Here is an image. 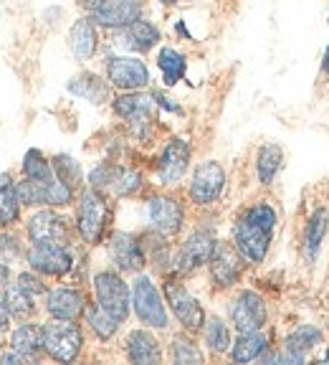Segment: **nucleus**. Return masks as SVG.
Instances as JSON below:
<instances>
[{"label": "nucleus", "instance_id": "nucleus-8", "mask_svg": "<svg viewBox=\"0 0 329 365\" xmlns=\"http://www.w3.org/2000/svg\"><path fill=\"white\" fill-rule=\"evenodd\" d=\"M216 244H218V239L210 228H195L193 234L185 239V244L180 246V251H177L175 272L180 274V277L198 272L200 267H205V264L210 262Z\"/></svg>", "mask_w": 329, "mask_h": 365}, {"label": "nucleus", "instance_id": "nucleus-18", "mask_svg": "<svg viewBox=\"0 0 329 365\" xmlns=\"http://www.w3.org/2000/svg\"><path fill=\"white\" fill-rule=\"evenodd\" d=\"M190 145L180 137H172L170 143L164 145L162 155L157 160V178L162 185H175V182L182 180V175L187 173V165H190Z\"/></svg>", "mask_w": 329, "mask_h": 365}, {"label": "nucleus", "instance_id": "nucleus-27", "mask_svg": "<svg viewBox=\"0 0 329 365\" xmlns=\"http://www.w3.org/2000/svg\"><path fill=\"white\" fill-rule=\"evenodd\" d=\"M21 205L18 182H13L11 173H0V223H16L21 218Z\"/></svg>", "mask_w": 329, "mask_h": 365}, {"label": "nucleus", "instance_id": "nucleus-4", "mask_svg": "<svg viewBox=\"0 0 329 365\" xmlns=\"http://www.w3.org/2000/svg\"><path fill=\"white\" fill-rule=\"evenodd\" d=\"M132 309H135L137 319L145 327H152V330H164L167 322H170L167 319V307H164V299L160 294L157 284L150 277H145V274H140L132 282Z\"/></svg>", "mask_w": 329, "mask_h": 365}, {"label": "nucleus", "instance_id": "nucleus-3", "mask_svg": "<svg viewBox=\"0 0 329 365\" xmlns=\"http://www.w3.org/2000/svg\"><path fill=\"white\" fill-rule=\"evenodd\" d=\"M109 218H112V208L109 200L102 190H84L76 203V231H79L81 241L89 246L99 244L107 234Z\"/></svg>", "mask_w": 329, "mask_h": 365}, {"label": "nucleus", "instance_id": "nucleus-7", "mask_svg": "<svg viewBox=\"0 0 329 365\" xmlns=\"http://www.w3.org/2000/svg\"><path fill=\"white\" fill-rule=\"evenodd\" d=\"M164 299L170 304L172 314L177 317V322L182 325L185 332H200L205 325V309L203 304L195 299L190 292L185 289V284H180L177 279L164 282Z\"/></svg>", "mask_w": 329, "mask_h": 365}, {"label": "nucleus", "instance_id": "nucleus-15", "mask_svg": "<svg viewBox=\"0 0 329 365\" xmlns=\"http://www.w3.org/2000/svg\"><path fill=\"white\" fill-rule=\"evenodd\" d=\"M89 16L99 29L120 31L130 23L145 18V6L142 0H104L102 6Z\"/></svg>", "mask_w": 329, "mask_h": 365}, {"label": "nucleus", "instance_id": "nucleus-46", "mask_svg": "<svg viewBox=\"0 0 329 365\" xmlns=\"http://www.w3.org/2000/svg\"><path fill=\"white\" fill-rule=\"evenodd\" d=\"M157 3H162V6H177V3H182V0H157Z\"/></svg>", "mask_w": 329, "mask_h": 365}, {"label": "nucleus", "instance_id": "nucleus-22", "mask_svg": "<svg viewBox=\"0 0 329 365\" xmlns=\"http://www.w3.org/2000/svg\"><path fill=\"white\" fill-rule=\"evenodd\" d=\"M66 89L79 99H86L91 104H104L112 99V84L107 81V76H99L94 71H81L74 79L68 81Z\"/></svg>", "mask_w": 329, "mask_h": 365}, {"label": "nucleus", "instance_id": "nucleus-10", "mask_svg": "<svg viewBox=\"0 0 329 365\" xmlns=\"http://www.w3.org/2000/svg\"><path fill=\"white\" fill-rule=\"evenodd\" d=\"M109 259L122 274H140L147 264V251L142 246V239L127 231H114L109 234Z\"/></svg>", "mask_w": 329, "mask_h": 365}, {"label": "nucleus", "instance_id": "nucleus-1", "mask_svg": "<svg viewBox=\"0 0 329 365\" xmlns=\"http://www.w3.org/2000/svg\"><path fill=\"white\" fill-rule=\"evenodd\" d=\"M276 211L268 203H256L246 208L244 216L233 226V246L239 249L244 262L263 264L276 231Z\"/></svg>", "mask_w": 329, "mask_h": 365}, {"label": "nucleus", "instance_id": "nucleus-33", "mask_svg": "<svg viewBox=\"0 0 329 365\" xmlns=\"http://www.w3.org/2000/svg\"><path fill=\"white\" fill-rule=\"evenodd\" d=\"M3 299L8 302L11 314H16V317H21V319L31 317V314L36 312V294H31L28 289H23L18 282H16V284L6 287V294H3Z\"/></svg>", "mask_w": 329, "mask_h": 365}, {"label": "nucleus", "instance_id": "nucleus-45", "mask_svg": "<svg viewBox=\"0 0 329 365\" xmlns=\"http://www.w3.org/2000/svg\"><path fill=\"white\" fill-rule=\"evenodd\" d=\"M322 74L329 76V46L324 48V56H322Z\"/></svg>", "mask_w": 329, "mask_h": 365}, {"label": "nucleus", "instance_id": "nucleus-19", "mask_svg": "<svg viewBox=\"0 0 329 365\" xmlns=\"http://www.w3.org/2000/svg\"><path fill=\"white\" fill-rule=\"evenodd\" d=\"M28 239L31 244H68L71 226L58 213L38 211L28 218Z\"/></svg>", "mask_w": 329, "mask_h": 365}, {"label": "nucleus", "instance_id": "nucleus-40", "mask_svg": "<svg viewBox=\"0 0 329 365\" xmlns=\"http://www.w3.org/2000/svg\"><path fill=\"white\" fill-rule=\"evenodd\" d=\"M18 284L23 287V289H28L31 294H46V284H43V279L41 277H36L33 272H21L18 274Z\"/></svg>", "mask_w": 329, "mask_h": 365}, {"label": "nucleus", "instance_id": "nucleus-14", "mask_svg": "<svg viewBox=\"0 0 329 365\" xmlns=\"http://www.w3.org/2000/svg\"><path fill=\"white\" fill-rule=\"evenodd\" d=\"M145 213H147L150 228L162 236H175L185 223V208L172 195H152Z\"/></svg>", "mask_w": 329, "mask_h": 365}, {"label": "nucleus", "instance_id": "nucleus-16", "mask_svg": "<svg viewBox=\"0 0 329 365\" xmlns=\"http://www.w3.org/2000/svg\"><path fill=\"white\" fill-rule=\"evenodd\" d=\"M210 277L216 282V287L228 289L236 282L241 279V272H244V257L239 254V249L228 241H218L216 249H213V257L208 262Z\"/></svg>", "mask_w": 329, "mask_h": 365}, {"label": "nucleus", "instance_id": "nucleus-30", "mask_svg": "<svg viewBox=\"0 0 329 365\" xmlns=\"http://www.w3.org/2000/svg\"><path fill=\"white\" fill-rule=\"evenodd\" d=\"M324 340V332L319 330L317 325H309V322H304V325H296L294 330L286 335L284 340V348L294 350V353H301V355H307L312 353L314 348H319Z\"/></svg>", "mask_w": 329, "mask_h": 365}, {"label": "nucleus", "instance_id": "nucleus-42", "mask_svg": "<svg viewBox=\"0 0 329 365\" xmlns=\"http://www.w3.org/2000/svg\"><path fill=\"white\" fill-rule=\"evenodd\" d=\"M11 309H8V302L0 297V330H8V325H11Z\"/></svg>", "mask_w": 329, "mask_h": 365}, {"label": "nucleus", "instance_id": "nucleus-25", "mask_svg": "<svg viewBox=\"0 0 329 365\" xmlns=\"http://www.w3.org/2000/svg\"><path fill=\"white\" fill-rule=\"evenodd\" d=\"M268 350V337L258 332H239V340L231 345V360L233 363H254L261 360L263 353Z\"/></svg>", "mask_w": 329, "mask_h": 365}, {"label": "nucleus", "instance_id": "nucleus-11", "mask_svg": "<svg viewBox=\"0 0 329 365\" xmlns=\"http://www.w3.org/2000/svg\"><path fill=\"white\" fill-rule=\"evenodd\" d=\"M268 322V309L261 294L244 289L231 302V325L236 332H258Z\"/></svg>", "mask_w": 329, "mask_h": 365}, {"label": "nucleus", "instance_id": "nucleus-21", "mask_svg": "<svg viewBox=\"0 0 329 365\" xmlns=\"http://www.w3.org/2000/svg\"><path fill=\"white\" fill-rule=\"evenodd\" d=\"M68 46L76 61L86 63L97 56L99 51V26L91 21V16L76 18L71 31H68Z\"/></svg>", "mask_w": 329, "mask_h": 365}, {"label": "nucleus", "instance_id": "nucleus-6", "mask_svg": "<svg viewBox=\"0 0 329 365\" xmlns=\"http://www.w3.org/2000/svg\"><path fill=\"white\" fill-rule=\"evenodd\" d=\"M104 76L107 81L120 91H142L150 86L152 76H150V68L142 58L137 56H107L104 61Z\"/></svg>", "mask_w": 329, "mask_h": 365}, {"label": "nucleus", "instance_id": "nucleus-47", "mask_svg": "<svg viewBox=\"0 0 329 365\" xmlns=\"http://www.w3.org/2000/svg\"><path fill=\"white\" fill-rule=\"evenodd\" d=\"M322 363H329V345H327V353L322 355Z\"/></svg>", "mask_w": 329, "mask_h": 365}, {"label": "nucleus", "instance_id": "nucleus-29", "mask_svg": "<svg viewBox=\"0 0 329 365\" xmlns=\"http://www.w3.org/2000/svg\"><path fill=\"white\" fill-rule=\"evenodd\" d=\"M203 340H205V348L210 350L213 355H226L231 350V330L228 325L223 322L218 314H210L205 317V325H203Z\"/></svg>", "mask_w": 329, "mask_h": 365}, {"label": "nucleus", "instance_id": "nucleus-24", "mask_svg": "<svg viewBox=\"0 0 329 365\" xmlns=\"http://www.w3.org/2000/svg\"><path fill=\"white\" fill-rule=\"evenodd\" d=\"M327 228H329L327 211H324V208H314L307 226H304V241H301V254H304L307 264H314L319 259V251H322Z\"/></svg>", "mask_w": 329, "mask_h": 365}, {"label": "nucleus", "instance_id": "nucleus-38", "mask_svg": "<svg viewBox=\"0 0 329 365\" xmlns=\"http://www.w3.org/2000/svg\"><path fill=\"white\" fill-rule=\"evenodd\" d=\"M114 173H117V165H114V163H102V165H97L89 173V188L107 193V190L112 188Z\"/></svg>", "mask_w": 329, "mask_h": 365}, {"label": "nucleus", "instance_id": "nucleus-17", "mask_svg": "<svg viewBox=\"0 0 329 365\" xmlns=\"http://www.w3.org/2000/svg\"><path fill=\"white\" fill-rule=\"evenodd\" d=\"M160 41H162V34H160L157 26L152 21H147V18H140V21L130 23V26L120 29L117 36H114V43L127 53H147L152 51Z\"/></svg>", "mask_w": 329, "mask_h": 365}, {"label": "nucleus", "instance_id": "nucleus-9", "mask_svg": "<svg viewBox=\"0 0 329 365\" xmlns=\"http://www.w3.org/2000/svg\"><path fill=\"white\" fill-rule=\"evenodd\" d=\"M155 107H157V104H155V99H152V91L145 94V89L142 91H125V94H120V97L112 102L114 114L122 117L125 122H130L137 137H142L145 132L150 130Z\"/></svg>", "mask_w": 329, "mask_h": 365}, {"label": "nucleus", "instance_id": "nucleus-2", "mask_svg": "<svg viewBox=\"0 0 329 365\" xmlns=\"http://www.w3.org/2000/svg\"><path fill=\"white\" fill-rule=\"evenodd\" d=\"M84 348V332L76 319H53L41 325V350L51 360L71 363Z\"/></svg>", "mask_w": 329, "mask_h": 365}, {"label": "nucleus", "instance_id": "nucleus-32", "mask_svg": "<svg viewBox=\"0 0 329 365\" xmlns=\"http://www.w3.org/2000/svg\"><path fill=\"white\" fill-rule=\"evenodd\" d=\"M84 317H86V325L91 327V332L99 337L102 342H107V340H112L117 332H120V325L122 322H117V319L112 317L109 312H104L99 304H86V312H84Z\"/></svg>", "mask_w": 329, "mask_h": 365}, {"label": "nucleus", "instance_id": "nucleus-31", "mask_svg": "<svg viewBox=\"0 0 329 365\" xmlns=\"http://www.w3.org/2000/svg\"><path fill=\"white\" fill-rule=\"evenodd\" d=\"M11 348L21 353L26 360H33L41 353V327L36 322H23L21 327L13 330Z\"/></svg>", "mask_w": 329, "mask_h": 365}, {"label": "nucleus", "instance_id": "nucleus-28", "mask_svg": "<svg viewBox=\"0 0 329 365\" xmlns=\"http://www.w3.org/2000/svg\"><path fill=\"white\" fill-rule=\"evenodd\" d=\"M281 163H284V150L273 143L263 145L258 150V155H256V175H258V182L261 185H271L276 180L278 170H281Z\"/></svg>", "mask_w": 329, "mask_h": 365}, {"label": "nucleus", "instance_id": "nucleus-49", "mask_svg": "<svg viewBox=\"0 0 329 365\" xmlns=\"http://www.w3.org/2000/svg\"><path fill=\"white\" fill-rule=\"evenodd\" d=\"M0 18H3V16H0Z\"/></svg>", "mask_w": 329, "mask_h": 365}, {"label": "nucleus", "instance_id": "nucleus-36", "mask_svg": "<svg viewBox=\"0 0 329 365\" xmlns=\"http://www.w3.org/2000/svg\"><path fill=\"white\" fill-rule=\"evenodd\" d=\"M170 358H172V363H177V365H185V363H203V353L198 350V345H195L193 340H187L185 335L172 337Z\"/></svg>", "mask_w": 329, "mask_h": 365}, {"label": "nucleus", "instance_id": "nucleus-35", "mask_svg": "<svg viewBox=\"0 0 329 365\" xmlns=\"http://www.w3.org/2000/svg\"><path fill=\"white\" fill-rule=\"evenodd\" d=\"M23 175L33 178V180H53L56 173H53V165L48 163V158L33 148L23 155Z\"/></svg>", "mask_w": 329, "mask_h": 365}, {"label": "nucleus", "instance_id": "nucleus-41", "mask_svg": "<svg viewBox=\"0 0 329 365\" xmlns=\"http://www.w3.org/2000/svg\"><path fill=\"white\" fill-rule=\"evenodd\" d=\"M152 99H155V104H157V107L167 109V112H172V114H182V107H180V104H177L172 97H167L164 91H152Z\"/></svg>", "mask_w": 329, "mask_h": 365}, {"label": "nucleus", "instance_id": "nucleus-39", "mask_svg": "<svg viewBox=\"0 0 329 365\" xmlns=\"http://www.w3.org/2000/svg\"><path fill=\"white\" fill-rule=\"evenodd\" d=\"M23 254V246L18 241V236L13 234H3L0 236V257L6 259V264H11L13 259H18Z\"/></svg>", "mask_w": 329, "mask_h": 365}, {"label": "nucleus", "instance_id": "nucleus-48", "mask_svg": "<svg viewBox=\"0 0 329 365\" xmlns=\"http://www.w3.org/2000/svg\"><path fill=\"white\" fill-rule=\"evenodd\" d=\"M327 23H329V13H327Z\"/></svg>", "mask_w": 329, "mask_h": 365}, {"label": "nucleus", "instance_id": "nucleus-26", "mask_svg": "<svg viewBox=\"0 0 329 365\" xmlns=\"http://www.w3.org/2000/svg\"><path fill=\"white\" fill-rule=\"evenodd\" d=\"M157 68L162 71L164 86H175L177 81L185 79L187 71V56L172 46H162L157 51Z\"/></svg>", "mask_w": 329, "mask_h": 365}, {"label": "nucleus", "instance_id": "nucleus-5", "mask_svg": "<svg viewBox=\"0 0 329 365\" xmlns=\"http://www.w3.org/2000/svg\"><path fill=\"white\" fill-rule=\"evenodd\" d=\"M94 294L104 312L112 314L117 322H127L132 307V289L120 272H99L94 277Z\"/></svg>", "mask_w": 329, "mask_h": 365}, {"label": "nucleus", "instance_id": "nucleus-44", "mask_svg": "<svg viewBox=\"0 0 329 365\" xmlns=\"http://www.w3.org/2000/svg\"><path fill=\"white\" fill-rule=\"evenodd\" d=\"M8 277H11V267H8V264H0V287L8 284Z\"/></svg>", "mask_w": 329, "mask_h": 365}, {"label": "nucleus", "instance_id": "nucleus-13", "mask_svg": "<svg viewBox=\"0 0 329 365\" xmlns=\"http://www.w3.org/2000/svg\"><path fill=\"white\" fill-rule=\"evenodd\" d=\"M226 188V170L216 160H205L193 170L190 178V200L195 205H210L216 203Z\"/></svg>", "mask_w": 329, "mask_h": 365}, {"label": "nucleus", "instance_id": "nucleus-23", "mask_svg": "<svg viewBox=\"0 0 329 365\" xmlns=\"http://www.w3.org/2000/svg\"><path fill=\"white\" fill-rule=\"evenodd\" d=\"M125 350H127V358L137 365H155L162 360L160 342L147 330H132L125 340Z\"/></svg>", "mask_w": 329, "mask_h": 365}, {"label": "nucleus", "instance_id": "nucleus-34", "mask_svg": "<svg viewBox=\"0 0 329 365\" xmlns=\"http://www.w3.org/2000/svg\"><path fill=\"white\" fill-rule=\"evenodd\" d=\"M142 173L135 170V168H120L117 165V173H114V180H112V193L120 195V198H130V195H135L137 190L142 188Z\"/></svg>", "mask_w": 329, "mask_h": 365}, {"label": "nucleus", "instance_id": "nucleus-37", "mask_svg": "<svg viewBox=\"0 0 329 365\" xmlns=\"http://www.w3.org/2000/svg\"><path fill=\"white\" fill-rule=\"evenodd\" d=\"M51 165L61 182H66V185H71V188H76V185L81 182V168L71 155H56V158L51 160Z\"/></svg>", "mask_w": 329, "mask_h": 365}, {"label": "nucleus", "instance_id": "nucleus-43", "mask_svg": "<svg viewBox=\"0 0 329 365\" xmlns=\"http://www.w3.org/2000/svg\"><path fill=\"white\" fill-rule=\"evenodd\" d=\"M104 0H79V6L84 8V11H89V13H94L99 6H102Z\"/></svg>", "mask_w": 329, "mask_h": 365}, {"label": "nucleus", "instance_id": "nucleus-12", "mask_svg": "<svg viewBox=\"0 0 329 365\" xmlns=\"http://www.w3.org/2000/svg\"><path fill=\"white\" fill-rule=\"evenodd\" d=\"M28 267L46 277H66L74 269V254L68 244H31Z\"/></svg>", "mask_w": 329, "mask_h": 365}, {"label": "nucleus", "instance_id": "nucleus-20", "mask_svg": "<svg viewBox=\"0 0 329 365\" xmlns=\"http://www.w3.org/2000/svg\"><path fill=\"white\" fill-rule=\"evenodd\" d=\"M86 297L74 287H58L46 292V312L53 319H79L86 312Z\"/></svg>", "mask_w": 329, "mask_h": 365}]
</instances>
